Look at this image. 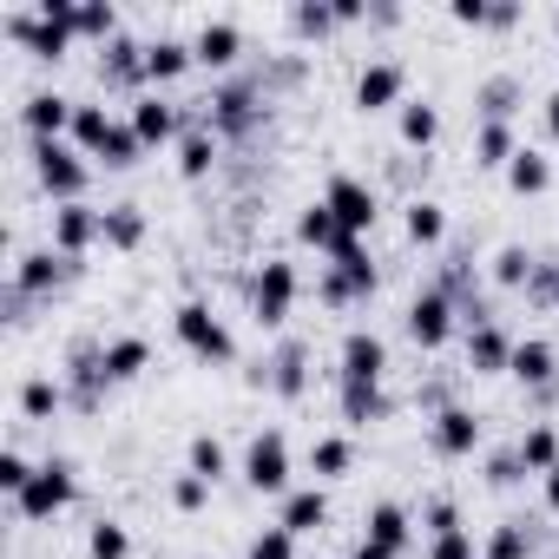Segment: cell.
Returning <instances> with one entry per match:
<instances>
[{
  "label": "cell",
  "mask_w": 559,
  "mask_h": 559,
  "mask_svg": "<svg viewBox=\"0 0 559 559\" xmlns=\"http://www.w3.org/2000/svg\"><path fill=\"white\" fill-rule=\"evenodd\" d=\"M34 178L53 204H86V185H93V165L73 139H34Z\"/></svg>",
  "instance_id": "6da1fadb"
},
{
  "label": "cell",
  "mask_w": 559,
  "mask_h": 559,
  "mask_svg": "<svg viewBox=\"0 0 559 559\" xmlns=\"http://www.w3.org/2000/svg\"><path fill=\"white\" fill-rule=\"evenodd\" d=\"M297 290H304V276L290 257H263L257 263V284H250V317L257 330H284L290 310H297Z\"/></svg>",
  "instance_id": "7a4b0ae2"
},
{
  "label": "cell",
  "mask_w": 559,
  "mask_h": 559,
  "mask_svg": "<svg viewBox=\"0 0 559 559\" xmlns=\"http://www.w3.org/2000/svg\"><path fill=\"white\" fill-rule=\"evenodd\" d=\"M171 330H178V343L198 356V362H237V343H230V330H224V317L211 310V304H178L171 310Z\"/></svg>",
  "instance_id": "3957f363"
},
{
  "label": "cell",
  "mask_w": 559,
  "mask_h": 559,
  "mask_svg": "<svg viewBox=\"0 0 559 559\" xmlns=\"http://www.w3.org/2000/svg\"><path fill=\"white\" fill-rule=\"evenodd\" d=\"M73 493H80L73 461H60V454H53V461H40V474L27 480V493L14 500V513H21L27 526H47L53 513H67V507H73Z\"/></svg>",
  "instance_id": "277c9868"
},
{
  "label": "cell",
  "mask_w": 559,
  "mask_h": 559,
  "mask_svg": "<svg viewBox=\"0 0 559 559\" xmlns=\"http://www.w3.org/2000/svg\"><path fill=\"white\" fill-rule=\"evenodd\" d=\"M243 487L250 493H290V441L276 428H257L243 448Z\"/></svg>",
  "instance_id": "5b68a950"
},
{
  "label": "cell",
  "mask_w": 559,
  "mask_h": 559,
  "mask_svg": "<svg viewBox=\"0 0 559 559\" xmlns=\"http://www.w3.org/2000/svg\"><path fill=\"white\" fill-rule=\"evenodd\" d=\"M67 276H80V263L73 257H60L53 243L47 250H14V270H8V290L14 297H47V290H60Z\"/></svg>",
  "instance_id": "8992f818"
},
{
  "label": "cell",
  "mask_w": 559,
  "mask_h": 559,
  "mask_svg": "<svg viewBox=\"0 0 559 559\" xmlns=\"http://www.w3.org/2000/svg\"><path fill=\"white\" fill-rule=\"evenodd\" d=\"M126 119H132V132L145 139V145H178L185 139V126L198 119L191 106H178V99H165V93H139L132 106H126Z\"/></svg>",
  "instance_id": "52a82bcc"
},
{
  "label": "cell",
  "mask_w": 559,
  "mask_h": 559,
  "mask_svg": "<svg viewBox=\"0 0 559 559\" xmlns=\"http://www.w3.org/2000/svg\"><path fill=\"white\" fill-rule=\"evenodd\" d=\"M323 204L336 211V224H343L349 237H369V230H376V217H382L376 185H362V178H349V171H336V178L323 185Z\"/></svg>",
  "instance_id": "ba28073f"
},
{
  "label": "cell",
  "mask_w": 559,
  "mask_h": 559,
  "mask_svg": "<svg viewBox=\"0 0 559 559\" xmlns=\"http://www.w3.org/2000/svg\"><path fill=\"white\" fill-rule=\"evenodd\" d=\"M99 237H106V211H99V204H53V217H47V243H53L60 257L80 263Z\"/></svg>",
  "instance_id": "9c48e42d"
},
{
  "label": "cell",
  "mask_w": 559,
  "mask_h": 559,
  "mask_svg": "<svg viewBox=\"0 0 559 559\" xmlns=\"http://www.w3.org/2000/svg\"><path fill=\"white\" fill-rule=\"evenodd\" d=\"M454 317H461V310H454V297L435 284V290H421V297L408 304V323H402V330H408V343H415L421 356H435V349H448V336H454Z\"/></svg>",
  "instance_id": "30bf717a"
},
{
  "label": "cell",
  "mask_w": 559,
  "mask_h": 559,
  "mask_svg": "<svg viewBox=\"0 0 559 559\" xmlns=\"http://www.w3.org/2000/svg\"><path fill=\"white\" fill-rule=\"evenodd\" d=\"M428 441H435V454H441V461H467V454L487 441V428H480V415H474V408L448 402V408H435V415H428Z\"/></svg>",
  "instance_id": "8fae6325"
},
{
  "label": "cell",
  "mask_w": 559,
  "mask_h": 559,
  "mask_svg": "<svg viewBox=\"0 0 559 559\" xmlns=\"http://www.w3.org/2000/svg\"><path fill=\"white\" fill-rule=\"evenodd\" d=\"M402 99H408V73H402V60H369L362 73H356V112H402Z\"/></svg>",
  "instance_id": "7c38bea8"
},
{
  "label": "cell",
  "mask_w": 559,
  "mask_h": 559,
  "mask_svg": "<svg viewBox=\"0 0 559 559\" xmlns=\"http://www.w3.org/2000/svg\"><path fill=\"white\" fill-rule=\"evenodd\" d=\"M99 86L139 99V86H145V40H132V34L106 40V47H99Z\"/></svg>",
  "instance_id": "4fadbf2b"
},
{
  "label": "cell",
  "mask_w": 559,
  "mask_h": 559,
  "mask_svg": "<svg viewBox=\"0 0 559 559\" xmlns=\"http://www.w3.org/2000/svg\"><path fill=\"white\" fill-rule=\"evenodd\" d=\"M376 284H382V276H376V263H330L323 276H317V297L330 304V310H356V304H369L376 297Z\"/></svg>",
  "instance_id": "5bb4252c"
},
{
  "label": "cell",
  "mask_w": 559,
  "mask_h": 559,
  "mask_svg": "<svg viewBox=\"0 0 559 559\" xmlns=\"http://www.w3.org/2000/svg\"><path fill=\"white\" fill-rule=\"evenodd\" d=\"M191 53H198V67H211V73H237V60H243V34H237V21H204L198 34H191Z\"/></svg>",
  "instance_id": "9a60e30c"
},
{
  "label": "cell",
  "mask_w": 559,
  "mask_h": 559,
  "mask_svg": "<svg viewBox=\"0 0 559 559\" xmlns=\"http://www.w3.org/2000/svg\"><path fill=\"white\" fill-rule=\"evenodd\" d=\"M73 112H80V99H67V93H27L21 99L27 139H67L73 132Z\"/></svg>",
  "instance_id": "2e32d148"
},
{
  "label": "cell",
  "mask_w": 559,
  "mask_h": 559,
  "mask_svg": "<svg viewBox=\"0 0 559 559\" xmlns=\"http://www.w3.org/2000/svg\"><path fill=\"white\" fill-rule=\"evenodd\" d=\"M336 362H343V369H336L343 382H382V376H389V343H382L376 330H349Z\"/></svg>",
  "instance_id": "e0dca14e"
},
{
  "label": "cell",
  "mask_w": 559,
  "mask_h": 559,
  "mask_svg": "<svg viewBox=\"0 0 559 559\" xmlns=\"http://www.w3.org/2000/svg\"><path fill=\"white\" fill-rule=\"evenodd\" d=\"M257 382H270L284 402H297V395L310 389V343H304V336H290L284 349H276V356L263 362V376H257Z\"/></svg>",
  "instance_id": "ac0fdd59"
},
{
  "label": "cell",
  "mask_w": 559,
  "mask_h": 559,
  "mask_svg": "<svg viewBox=\"0 0 559 559\" xmlns=\"http://www.w3.org/2000/svg\"><path fill=\"white\" fill-rule=\"evenodd\" d=\"M217 158H224V139H217L204 119H191V126H185V139H178V178L204 185V178L217 171Z\"/></svg>",
  "instance_id": "d6986e66"
},
{
  "label": "cell",
  "mask_w": 559,
  "mask_h": 559,
  "mask_svg": "<svg viewBox=\"0 0 559 559\" xmlns=\"http://www.w3.org/2000/svg\"><path fill=\"white\" fill-rule=\"evenodd\" d=\"M507 376H513L520 389H533V395H539V389H552V382H559V356H552V343H546V336H520V343H513V369H507Z\"/></svg>",
  "instance_id": "ffe728a7"
},
{
  "label": "cell",
  "mask_w": 559,
  "mask_h": 559,
  "mask_svg": "<svg viewBox=\"0 0 559 559\" xmlns=\"http://www.w3.org/2000/svg\"><path fill=\"white\" fill-rule=\"evenodd\" d=\"M362 539H369V546H382V552H395V559H402V552H408V546H415V520H408V513H402V507H395V500H376V507H369V513H362Z\"/></svg>",
  "instance_id": "44dd1931"
},
{
  "label": "cell",
  "mask_w": 559,
  "mask_h": 559,
  "mask_svg": "<svg viewBox=\"0 0 559 559\" xmlns=\"http://www.w3.org/2000/svg\"><path fill=\"white\" fill-rule=\"evenodd\" d=\"M191 67H198L191 40H178V34H158V40H145V86H171V80H185Z\"/></svg>",
  "instance_id": "7402d4cb"
},
{
  "label": "cell",
  "mask_w": 559,
  "mask_h": 559,
  "mask_svg": "<svg viewBox=\"0 0 559 559\" xmlns=\"http://www.w3.org/2000/svg\"><path fill=\"white\" fill-rule=\"evenodd\" d=\"M467 369H474V376H507V369H513V336H507L500 323L467 330Z\"/></svg>",
  "instance_id": "603a6c76"
},
{
  "label": "cell",
  "mask_w": 559,
  "mask_h": 559,
  "mask_svg": "<svg viewBox=\"0 0 559 559\" xmlns=\"http://www.w3.org/2000/svg\"><path fill=\"white\" fill-rule=\"evenodd\" d=\"M323 520H330V493H323V487H290V493H284V513H276V526L297 533V539L317 533Z\"/></svg>",
  "instance_id": "cb8c5ba5"
},
{
  "label": "cell",
  "mask_w": 559,
  "mask_h": 559,
  "mask_svg": "<svg viewBox=\"0 0 559 559\" xmlns=\"http://www.w3.org/2000/svg\"><path fill=\"white\" fill-rule=\"evenodd\" d=\"M520 99H526L520 73H493V80H480V86H474V112H480V126H487V119H507V126H513Z\"/></svg>",
  "instance_id": "d4e9b609"
},
{
  "label": "cell",
  "mask_w": 559,
  "mask_h": 559,
  "mask_svg": "<svg viewBox=\"0 0 559 559\" xmlns=\"http://www.w3.org/2000/svg\"><path fill=\"white\" fill-rule=\"evenodd\" d=\"M336 408H343L349 428H369V421L389 415V395H382V382H343L336 376Z\"/></svg>",
  "instance_id": "484cf974"
},
{
  "label": "cell",
  "mask_w": 559,
  "mask_h": 559,
  "mask_svg": "<svg viewBox=\"0 0 559 559\" xmlns=\"http://www.w3.org/2000/svg\"><path fill=\"white\" fill-rule=\"evenodd\" d=\"M395 132H402V145H408V152H428V145L441 139V106H435V99H402Z\"/></svg>",
  "instance_id": "4316f807"
},
{
  "label": "cell",
  "mask_w": 559,
  "mask_h": 559,
  "mask_svg": "<svg viewBox=\"0 0 559 559\" xmlns=\"http://www.w3.org/2000/svg\"><path fill=\"white\" fill-rule=\"evenodd\" d=\"M513 152H520V132H513L507 119L474 126V165H480V171H507V165H513Z\"/></svg>",
  "instance_id": "83f0119b"
},
{
  "label": "cell",
  "mask_w": 559,
  "mask_h": 559,
  "mask_svg": "<svg viewBox=\"0 0 559 559\" xmlns=\"http://www.w3.org/2000/svg\"><path fill=\"white\" fill-rule=\"evenodd\" d=\"M402 230H408L415 250H441V237H448V211H441L435 198H408V204H402Z\"/></svg>",
  "instance_id": "f1b7e54d"
},
{
  "label": "cell",
  "mask_w": 559,
  "mask_h": 559,
  "mask_svg": "<svg viewBox=\"0 0 559 559\" xmlns=\"http://www.w3.org/2000/svg\"><path fill=\"white\" fill-rule=\"evenodd\" d=\"M500 178H507V191H520V198H539V191L552 185V158H546L539 145H520V152H513V165H507Z\"/></svg>",
  "instance_id": "f546056e"
},
{
  "label": "cell",
  "mask_w": 559,
  "mask_h": 559,
  "mask_svg": "<svg viewBox=\"0 0 559 559\" xmlns=\"http://www.w3.org/2000/svg\"><path fill=\"white\" fill-rule=\"evenodd\" d=\"M99 349H106V382H139L152 369V343L145 336H112Z\"/></svg>",
  "instance_id": "4dcf8cb0"
},
{
  "label": "cell",
  "mask_w": 559,
  "mask_h": 559,
  "mask_svg": "<svg viewBox=\"0 0 559 559\" xmlns=\"http://www.w3.org/2000/svg\"><path fill=\"white\" fill-rule=\"evenodd\" d=\"M297 237H304V243H310V250H323V257H330V250H336V243H343V237H349V230H343V224H336V211H330V204H323V198H310V204H304V211H297Z\"/></svg>",
  "instance_id": "1f68e13d"
},
{
  "label": "cell",
  "mask_w": 559,
  "mask_h": 559,
  "mask_svg": "<svg viewBox=\"0 0 559 559\" xmlns=\"http://www.w3.org/2000/svg\"><path fill=\"white\" fill-rule=\"evenodd\" d=\"M513 448H520V467H526V474H539V480L559 467V428H552V421H533Z\"/></svg>",
  "instance_id": "d6a6232c"
},
{
  "label": "cell",
  "mask_w": 559,
  "mask_h": 559,
  "mask_svg": "<svg viewBox=\"0 0 559 559\" xmlns=\"http://www.w3.org/2000/svg\"><path fill=\"white\" fill-rule=\"evenodd\" d=\"M533 270H539V257H533L526 243H500L493 263H487V276H493L500 290H526V284H533Z\"/></svg>",
  "instance_id": "836d02e7"
},
{
  "label": "cell",
  "mask_w": 559,
  "mask_h": 559,
  "mask_svg": "<svg viewBox=\"0 0 559 559\" xmlns=\"http://www.w3.org/2000/svg\"><path fill=\"white\" fill-rule=\"evenodd\" d=\"M60 408H67V382L60 376H27L21 382V415L27 421H53Z\"/></svg>",
  "instance_id": "e575fe53"
},
{
  "label": "cell",
  "mask_w": 559,
  "mask_h": 559,
  "mask_svg": "<svg viewBox=\"0 0 559 559\" xmlns=\"http://www.w3.org/2000/svg\"><path fill=\"white\" fill-rule=\"evenodd\" d=\"M349 467H356V441L349 435H317L310 441V474L317 480H343Z\"/></svg>",
  "instance_id": "d590c367"
},
{
  "label": "cell",
  "mask_w": 559,
  "mask_h": 559,
  "mask_svg": "<svg viewBox=\"0 0 559 559\" xmlns=\"http://www.w3.org/2000/svg\"><path fill=\"white\" fill-rule=\"evenodd\" d=\"M106 132H112V112L99 106V99H80V112H73V145L86 152V158H99V145H106Z\"/></svg>",
  "instance_id": "8d00e7d4"
},
{
  "label": "cell",
  "mask_w": 559,
  "mask_h": 559,
  "mask_svg": "<svg viewBox=\"0 0 559 559\" xmlns=\"http://www.w3.org/2000/svg\"><path fill=\"white\" fill-rule=\"evenodd\" d=\"M145 158V139L132 132V119H112V132H106V145H99V165L106 171H132Z\"/></svg>",
  "instance_id": "74e56055"
},
{
  "label": "cell",
  "mask_w": 559,
  "mask_h": 559,
  "mask_svg": "<svg viewBox=\"0 0 559 559\" xmlns=\"http://www.w3.org/2000/svg\"><path fill=\"white\" fill-rule=\"evenodd\" d=\"M106 250H139L145 243V211L139 204H106Z\"/></svg>",
  "instance_id": "f35d334b"
},
{
  "label": "cell",
  "mask_w": 559,
  "mask_h": 559,
  "mask_svg": "<svg viewBox=\"0 0 559 559\" xmlns=\"http://www.w3.org/2000/svg\"><path fill=\"white\" fill-rule=\"evenodd\" d=\"M533 526L526 520H500L493 533H487V546H480V559H533Z\"/></svg>",
  "instance_id": "ab89813d"
},
{
  "label": "cell",
  "mask_w": 559,
  "mask_h": 559,
  "mask_svg": "<svg viewBox=\"0 0 559 559\" xmlns=\"http://www.w3.org/2000/svg\"><path fill=\"white\" fill-rule=\"evenodd\" d=\"M73 34H80V40H93V47H106V40H119L126 27H119V8H112V0H80Z\"/></svg>",
  "instance_id": "60d3db41"
},
{
  "label": "cell",
  "mask_w": 559,
  "mask_h": 559,
  "mask_svg": "<svg viewBox=\"0 0 559 559\" xmlns=\"http://www.w3.org/2000/svg\"><path fill=\"white\" fill-rule=\"evenodd\" d=\"M185 467H191V474H204V480L217 487V480L230 474V454H224V441H217V435H191V454H185Z\"/></svg>",
  "instance_id": "b9f144b4"
},
{
  "label": "cell",
  "mask_w": 559,
  "mask_h": 559,
  "mask_svg": "<svg viewBox=\"0 0 559 559\" xmlns=\"http://www.w3.org/2000/svg\"><path fill=\"white\" fill-rule=\"evenodd\" d=\"M86 552H93V559H132V533H126L119 520H93Z\"/></svg>",
  "instance_id": "7bdbcfd3"
},
{
  "label": "cell",
  "mask_w": 559,
  "mask_h": 559,
  "mask_svg": "<svg viewBox=\"0 0 559 559\" xmlns=\"http://www.w3.org/2000/svg\"><path fill=\"white\" fill-rule=\"evenodd\" d=\"M34 474H40V461H27L21 448H8V454H0V493H8V500H21Z\"/></svg>",
  "instance_id": "ee69618b"
},
{
  "label": "cell",
  "mask_w": 559,
  "mask_h": 559,
  "mask_svg": "<svg viewBox=\"0 0 559 559\" xmlns=\"http://www.w3.org/2000/svg\"><path fill=\"white\" fill-rule=\"evenodd\" d=\"M290 34H304V40H330V34H336V8H290Z\"/></svg>",
  "instance_id": "f6af8a7d"
},
{
  "label": "cell",
  "mask_w": 559,
  "mask_h": 559,
  "mask_svg": "<svg viewBox=\"0 0 559 559\" xmlns=\"http://www.w3.org/2000/svg\"><path fill=\"white\" fill-rule=\"evenodd\" d=\"M204 500H211V480H204V474H191V467L171 474V507H178V513H198Z\"/></svg>",
  "instance_id": "bcb514c9"
},
{
  "label": "cell",
  "mask_w": 559,
  "mask_h": 559,
  "mask_svg": "<svg viewBox=\"0 0 559 559\" xmlns=\"http://www.w3.org/2000/svg\"><path fill=\"white\" fill-rule=\"evenodd\" d=\"M243 559H297V533H284V526H263L257 539H250V552Z\"/></svg>",
  "instance_id": "7dc6e473"
},
{
  "label": "cell",
  "mask_w": 559,
  "mask_h": 559,
  "mask_svg": "<svg viewBox=\"0 0 559 559\" xmlns=\"http://www.w3.org/2000/svg\"><path fill=\"white\" fill-rule=\"evenodd\" d=\"M526 467H520V448H493L487 454V487H520Z\"/></svg>",
  "instance_id": "c3c4849f"
},
{
  "label": "cell",
  "mask_w": 559,
  "mask_h": 559,
  "mask_svg": "<svg viewBox=\"0 0 559 559\" xmlns=\"http://www.w3.org/2000/svg\"><path fill=\"white\" fill-rule=\"evenodd\" d=\"M421 526H428V539L461 533V507H454V500H428V507H421Z\"/></svg>",
  "instance_id": "681fc988"
},
{
  "label": "cell",
  "mask_w": 559,
  "mask_h": 559,
  "mask_svg": "<svg viewBox=\"0 0 559 559\" xmlns=\"http://www.w3.org/2000/svg\"><path fill=\"white\" fill-rule=\"evenodd\" d=\"M526 297H533L539 310H559V263H539V270H533V284H526Z\"/></svg>",
  "instance_id": "f907efd6"
},
{
  "label": "cell",
  "mask_w": 559,
  "mask_h": 559,
  "mask_svg": "<svg viewBox=\"0 0 559 559\" xmlns=\"http://www.w3.org/2000/svg\"><path fill=\"white\" fill-rule=\"evenodd\" d=\"M428 559H480V546H474V539H467V526H461V533L428 539Z\"/></svg>",
  "instance_id": "816d5d0a"
},
{
  "label": "cell",
  "mask_w": 559,
  "mask_h": 559,
  "mask_svg": "<svg viewBox=\"0 0 559 559\" xmlns=\"http://www.w3.org/2000/svg\"><path fill=\"white\" fill-rule=\"evenodd\" d=\"M487 14H493V0H454V8H448L454 27H487Z\"/></svg>",
  "instance_id": "f5cc1de1"
},
{
  "label": "cell",
  "mask_w": 559,
  "mask_h": 559,
  "mask_svg": "<svg viewBox=\"0 0 559 559\" xmlns=\"http://www.w3.org/2000/svg\"><path fill=\"white\" fill-rule=\"evenodd\" d=\"M487 27H493V34H513V27H520V8H513V0H493V14H487Z\"/></svg>",
  "instance_id": "db71d44e"
},
{
  "label": "cell",
  "mask_w": 559,
  "mask_h": 559,
  "mask_svg": "<svg viewBox=\"0 0 559 559\" xmlns=\"http://www.w3.org/2000/svg\"><path fill=\"white\" fill-rule=\"evenodd\" d=\"M539 500H546V507H552V513H559V467H552V474H546V480H539Z\"/></svg>",
  "instance_id": "11a10c76"
},
{
  "label": "cell",
  "mask_w": 559,
  "mask_h": 559,
  "mask_svg": "<svg viewBox=\"0 0 559 559\" xmlns=\"http://www.w3.org/2000/svg\"><path fill=\"white\" fill-rule=\"evenodd\" d=\"M539 112H546V132H552V139H559V86H552V93H546V106H539Z\"/></svg>",
  "instance_id": "9f6ffc18"
},
{
  "label": "cell",
  "mask_w": 559,
  "mask_h": 559,
  "mask_svg": "<svg viewBox=\"0 0 559 559\" xmlns=\"http://www.w3.org/2000/svg\"><path fill=\"white\" fill-rule=\"evenodd\" d=\"M349 559H395V552H382V546H369V539H362V546H356Z\"/></svg>",
  "instance_id": "6f0895ef"
},
{
  "label": "cell",
  "mask_w": 559,
  "mask_h": 559,
  "mask_svg": "<svg viewBox=\"0 0 559 559\" xmlns=\"http://www.w3.org/2000/svg\"><path fill=\"white\" fill-rule=\"evenodd\" d=\"M552 60H559V8H552Z\"/></svg>",
  "instance_id": "680465c9"
}]
</instances>
